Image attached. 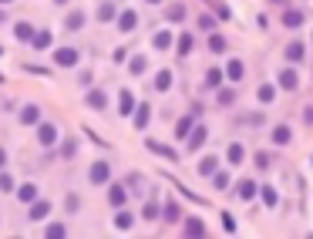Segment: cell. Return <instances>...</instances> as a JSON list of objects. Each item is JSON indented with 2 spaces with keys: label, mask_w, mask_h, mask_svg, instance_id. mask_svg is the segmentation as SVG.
<instances>
[{
  "label": "cell",
  "mask_w": 313,
  "mask_h": 239,
  "mask_svg": "<svg viewBox=\"0 0 313 239\" xmlns=\"http://www.w3.org/2000/svg\"><path fill=\"white\" fill-rule=\"evenodd\" d=\"M206 135H209V128H206V125H192V132L185 135V138H189V148L199 151L202 145H206Z\"/></svg>",
  "instance_id": "1"
},
{
  "label": "cell",
  "mask_w": 313,
  "mask_h": 239,
  "mask_svg": "<svg viewBox=\"0 0 313 239\" xmlns=\"http://www.w3.org/2000/svg\"><path fill=\"white\" fill-rule=\"evenodd\" d=\"M108 176H111L108 162H95V165H91V172H88V179H91L95 185H104V182H108Z\"/></svg>",
  "instance_id": "2"
},
{
  "label": "cell",
  "mask_w": 313,
  "mask_h": 239,
  "mask_svg": "<svg viewBox=\"0 0 313 239\" xmlns=\"http://www.w3.org/2000/svg\"><path fill=\"white\" fill-rule=\"evenodd\" d=\"M280 88H283V91H297V88H300L297 68H283V71H280Z\"/></svg>",
  "instance_id": "3"
},
{
  "label": "cell",
  "mask_w": 313,
  "mask_h": 239,
  "mask_svg": "<svg viewBox=\"0 0 313 239\" xmlns=\"http://www.w3.org/2000/svg\"><path fill=\"white\" fill-rule=\"evenodd\" d=\"M54 61L61 64V68H74V64H78V51H74V48H61L54 54Z\"/></svg>",
  "instance_id": "4"
},
{
  "label": "cell",
  "mask_w": 313,
  "mask_h": 239,
  "mask_svg": "<svg viewBox=\"0 0 313 239\" xmlns=\"http://www.w3.org/2000/svg\"><path fill=\"white\" fill-rule=\"evenodd\" d=\"M37 142L51 148V145L57 142V128H54V125H37Z\"/></svg>",
  "instance_id": "5"
},
{
  "label": "cell",
  "mask_w": 313,
  "mask_h": 239,
  "mask_svg": "<svg viewBox=\"0 0 313 239\" xmlns=\"http://www.w3.org/2000/svg\"><path fill=\"white\" fill-rule=\"evenodd\" d=\"M226 74H229V81H242V74H246V64H242L239 57H233V61L226 64Z\"/></svg>",
  "instance_id": "6"
},
{
  "label": "cell",
  "mask_w": 313,
  "mask_h": 239,
  "mask_svg": "<svg viewBox=\"0 0 313 239\" xmlns=\"http://www.w3.org/2000/svg\"><path fill=\"white\" fill-rule=\"evenodd\" d=\"M289 142H293L289 125H276V128H273V145H289Z\"/></svg>",
  "instance_id": "7"
},
{
  "label": "cell",
  "mask_w": 313,
  "mask_h": 239,
  "mask_svg": "<svg viewBox=\"0 0 313 239\" xmlns=\"http://www.w3.org/2000/svg\"><path fill=\"white\" fill-rule=\"evenodd\" d=\"M135 24H138V17H135V10H121V17H118V27L125 34L128 31H135Z\"/></svg>",
  "instance_id": "8"
},
{
  "label": "cell",
  "mask_w": 313,
  "mask_h": 239,
  "mask_svg": "<svg viewBox=\"0 0 313 239\" xmlns=\"http://www.w3.org/2000/svg\"><path fill=\"white\" fill-rule=\"evenodd\" d=\"M216 168H219V159H216V155H206V159H202L199 162V176H212V172H216Z\"/></svg>",
  "instance_id": "9"
},
{
  "label": "cell",
  "mask_w": 313,
  "mask_h": 239,
  "mask_svg": "<svg viewBox=\"0 0 313 239\" xmlns=\"http://www.w3.org/2000/svg\"><path fill=\"white\" fill-rule=\"evenodd\" d=\"M20 121H24V125H37L40 121V108L37 104H27L24 112H20Z\"/></svg>",
  "instance_id": "10"
},
{
  "label": "cell",
  "mask_w": 313,
  "mask_h": 239,
  "mask_svg": "<svg viewBox=\"0 0 313 239\" xmlns=\"http://www.w3.org/2000/svg\"><path fill=\"white\" fill-rule=\"evenodd\" d=\"M303 54H306V51H303V44H300V40L286 44V61H293V64H297V61H303Z\"/></svg>",
  "instance_id": "11"
},
{
  "label": "cell",
  "mask_w": 313,
  "mask_h": 239,
  "mask_svg": "<svg viewBox=\"0 0 313 239\" xmlns=\"http://www.w3.org/2000/svg\"><path fill=\"white\" fill-rule=\"evenodd\" d=\"M148 118H152V108H148V104H138L135 108V128H145Z\"/></svg>",
  "instance_id": "12"
},
{
  "label": "cell",
  "mask_w": 313,
  "mask_h": 239,
  "mask_svg": "<svg viewBox=\"0 0 313 239\" xmlns=\"http://www.w3.org/2000/svg\"><path fill=\"white\" fill-rule=\"evenodd\" d=\"M185 236H206L202 219H185Z\"/></svg>",
  "instance_id": "13"
},
{
  "label": "cell",
  "mask_w": 313,
  "mask_h": 239,
  "mask_svg": "<svg viewBox=\"0 0 313 239\" xmlns=\"http://www.w3.org/2000/svg\"><path fill=\"white\" fill-rule=\"evenodd\" d=\"M236 192H239V199H256V182H249V179H242V182H239V189H236Z\"/></svg>",
  "instance_id": "14"
},
{
  "label": "cell",
  "mask_w": 313,
  "mask_h": 239,
  "mask_svg": "<svg viewBox=\"0 0 313 239\" xmlns=\"http://www.w3.org/2000/svg\"><path fill=\"white\" fill-rule=\"evenodd\" d=\"M64 27H68V31H81V27H84V14H81V10H74V14H68Z\"/></svg>",
  "instance_id": "15"
},
{
  "label": "cell",
  "mask_w": 313,
  "mask_h": 239,
  "mask_svg": "<svg viewBox=\"0 0 313 239\" xmlns=\"http://www.w3.org/2000/svg\"><path fill=\"white\" fill-rule=\"evenodd\" d=\"M108 199H111L115 209H121L125 206V189H121V185H111V189H108Z\"/></svg>",
  "instance_id": "16"
},
{
  "label": "cell",
  "mask_w": 313,
  "mask_h": 239,
  "mask_svg": "<svg viewBox=\"0 0 313 239\" xmlns=\"http://www.w3.org/2000/svg\"><path fill=\"white\" fill-rule=\"evenodd\" d=\"M256 98H259V101H263V104H270V101H273V98H276V84H259Z\"/></svg>",
  "instance_id": "17"
},
{
  "label": "cell",
  "mask_w": 313,
  "mask_h": 239,
  "mask_svg": "<svg viewBox=\"0 0 313 239\" xmlns=\"http://www.w3.org/2000/svg\"><path fill=\"white\" fill-rule=\"evenodd\" d=\"M283 24L286 27H300L303 24V10H286V14H283Z\"/></svg>",
  "instance_id": "18"
},
{
  "label": "cell",
  "mask_w": 313,
  "mask_h": 239,
  "mask_svg": "<svg viewBox=\"0 0 313 239\" xmlns=\"http://www.w3.org/2000/svg\"><path fill=\"white\" fill-rule=\"evenodd\" d=\"M118 108H121V115H131V112H135V98H131V91H121Z\"/></svg>",
  "instance_id": "19"
},
{
  "label": "cell",
  "mask_w": 313,
  "mask_h": 239,
  "mask_svg": "<svg viewBox=\"0 0 313 239\" xmlns=\"http://www.w3.org/2000/svg\"><path fill=\"white\" fill-rule=\"evenodd\" d=\"M148 148H152V151H155V155H162V159H172V162H175V159H178V155H175V151H172V148H169V145H159V142H148Z\"/></svg>",
  "instance_id": "20"
},
{
  "label": "cell",
  "mask_w": 313,
  "mask_h": 239,
  "mask_svg": "<svg viewBox=\"0 0 313 239\" xmlns=\"http://www.w3.org/2000/svg\"><path fill=\"white\" fill-rule=\"evenodd\" d=\"M209 51H212V54H222L226 51V37L222 34H212V37H209Z\"/></svg>",
  "instance_id": "21"
},
{
  "label": "cell",
  "mask_w": 313,
  "mask_h": 239,
  "mask_svg": "<svg viewBox=\"0 0 313 239\" xmlns=\"http://www.w3.org/2000/svg\"><path fill=\"white\" fill-rule=\"evenodd\" d=\"M242 159H246V148H242L239 142H236V145H229V162H233V165H239Z\"/></svg>",
  "instance_id": "22"
},
{
  "label": "cell",
  "mask_w": 313,
  "mask_h": 239,
  "mask_svg": "<svg viewBox=\"0 0 313 239\" xmlns=\"http://www.w3.org/2000/svg\"><path fill=\"white\" fill-rule=\"evenodd\" d=\"M155 88H159V91H169V88H172V71H159V78H155Z\"/></svg>",
  "instance_id": "23"
},
{
  "label": "cell",
  "mask_w": 313,
  "mask_h": 239,
  "mask_svg": "<svg viewBox=\"0 0 313 239\" xmlns=\"http://www.w3.org/2000/svg\"><path fill=\"white\" fill-rule=\"evenodd\" d=\"M51 212V202H37V206H31V219L37 223V219H44V215Z\"/></svg>",
  "instance_id": "24"
},
{
  "label": "cell",
  "mask_w": 313,
  "mask_h": 239,
  "mask_svg": "<svg viewBox=\"0 0 313 239\" xmlns=\"http://www.w3.org/2000/svg\"><path fill=\"white\" fill-rule=\"evenodd\" d=\"M88 104H91V108H98V112H101L104 104H108V98H104V91H91V95H88Z\"/></svg>",
  "instance_id": "25"
},
{
  "label": "cell",
  "mask_w": 313,
  "mask_h": 239,
  "mask_svg": "<svg viewBox=\"0 0 313 239\" xmlns=\"http://www.w3.org/2000/svg\"><path fill=\"white\" fill-rule=\"evenodd\" d=\"M14 34H17V40H27V44H31L34 27H31V24H17V27H14Z\"/></svg>",
  "instance_id": "26"
},
{
  "label": "cell",
  "mask_w": 313,
  "mask_h": 239,
  "mask_svg": "<svg viewBox=\"0 0 313 239\" xmlns=\"http://www.w3.org/2000/svg\"><path fill=\"white\" fill-rule=\"evenodd\" d=\"M115 226H118V229H131V215L125 212V206L118 209V215H115Z\"/></svg>",
  "instance_id": "27"
},
{
  "label": "cell",
  "mask_w": 313,
  "mask_h": 239,
  "mask_svg": "<svg viewBox=\"0 0 313 239\" xmlns=\"http://www.w3.org/2000/svg\"><path fill=\"white\" fill-rule=\"evenodd\" d=\"M256 192L263 195L266 206H276V189H273V185H263V189H256Z\"/></svg>",
  "instance_id": "28"
},
{
  "label": "cell",
  "mask_w": 313,
  "mask_h": 239,
  "mask_svg": "<svg viewBox=\"0 0 313 239\" xmlns=\"http://www.w3.org/2000/svg\"><path fill=\"white\" fill-rule=\"evenodd\" d=\"M165 17H169L172 24H178V20L185 17V7H182V4H172V7H169V14H165Z\"/></svg>",
  "instance_id": "29"
},
{
  "label": "cell",
  "mask_w": 313,
  "mask_h": 239,
  "mask_svg": "<svg viewBox=\"0 0 313 239\" xmlns=\"http://www.w3.org/2000/svg\"><path fill=\"white\" fill-rule=\"evenodd\" d=\"M31 44H34V48H48V44H51V34H48V31H37V34L31 37Z\"/></svg>",
  "instance_id": "30"
},
{
  "label": "cell",
  "mask_w": 313,
  "mask_h": 239,
  "mask_svg": "<svg viewBox=\"0 0 313 239\" xmlns=\"http://www.w3.org/2000/svg\"><path fill=\"white\" fill-rule=\"evenodd\" d=\"M17 195H20V202H34V199H37V185H24Z\"/></svg>",
  "instance_id": "31"
},
{
  "label": "cell",
  "mask_w": 313,
  "mask_h": 239,
  "mask_svg": "<svg viewBox=\"0 0 313 239\" xmlns=\"http://www.w3.org/2000/svg\"><path fill=\"white\" fill-rule=\"evenodd\" d=\"M212 185H216V189H226V185H229V172H212Z\"/></svg>",
  "instance_id": "32"
},
{
  "label": "cell",
  "mask_w": 313,
  "mask_h": 239,
  "mask_svg": "<svg viewBox=\"0 0 313 239\" xmlns=\"http://www.w3.org/2000/svg\"><path fill=\"white\" fill-rule=\"evenodd\" d=\"M61 236H68V229L61 223H51L48 226V239H61Z\"/></svg>",
  "instance_id": "33"
},
{
  "label": "cell",
  "mask_w": 313,
  "mask_h": 239,
  "mask_svg": "<svg viewBox=\"0 0 313 239\" xmlns=\"http://www.w3.org/2000/svg\"><path fill=\"white\" fill-rule=\"evenodd\" d=\"M169 44H172V34H169V31L155 34V48H159V51H165V48H169Z\"/></svg>",
  "instance_id": "34"
},
{
  "label": "cell",
  "mask_w": 313,
  "mask_h": 239,
  "mask_svg": "<svg viewBox=\"0 0 313 239\" xmlns=\"http://www.w3.org/2000/svg\"><path fill=\"white\" fill-rule=\"evenodd\" d=\"M189 132H192V118H182V121L175 125V135H178V138H185Z\"/></svg>",
  "instance_id": "35"
},
{
  "label": "cell",
  "mask_w": 313,
  "mask_h": 239,
  "mask_svg": "<svg viewBox=\"0 0 313 239\" xmlns=\"http://www.w3.org/2000/svg\"><path fill=\"white\" fill-rule=\"evenodd\" d=\"M145 68H148V61H145V57H142V54H138V57H131V68H128V71H131V74H142V71H145Z\"/></svg>",
  "instance_id": "36"
},
{
  "label": "cell",
  "mask_w": 313,
  "mask_h": 239,
  "mask_svg": "<svg viewBox=\"0 0 313 239\" xmlns=\"http://www.w3.org/2000/svg\"><path fill=\"white\" fill-rule=\"evenodd\" d=\"M192 51V34H182L178 37V54H189Z\"/></svg>",
  "instance_id": "37"
},
{
  "label": "cell",
  "mask_w": 313,
  "mask_h": 239,
  "mask_svg": "<svg viewBox=\"0 0 313 239\" xmlns=\"http://www.w3.org/2000/svg\"><path fill=\"white\" fill-rule=\"evenodd\" d=\"M111 17H115L111 4H101V7H98V20H111Z\"/></svg>",
  "instance_id": "38"
},
{
  "label": "cell",
  "mask_w": 313,
  "mask_h": 239,
  "mask_svg": "<svg viewBox=\"0 0 313 239\" xmlns=\"http://www.w3.org/2000/svg\"><path fill=\"white\" fill-rule=\"evenodd\" d=\"M236 101V91L233 88H222V91H219V104H233Z\"/></svg>",
  "instance_id": "39"
},
{
  "label": "cell",
  "mask_w": 313,
  "mask_h": 239,
  "mask_svg": "<svg viewBox=\"0 0 313 239\" xmlns=\"http://www.w3.org/2000/svg\"><path fill=\"white\" fill-rule=\"evenodd\" d=\"M206 81L212 84V88H216V84H222V71H219V68H212V71L206 74Z\"/></svg>",
  "instance_id": "40"
},
{
  "label": "cell",
  "mask_w": 313,
  "mask_h": 239,
  "mask_svg": "<svg viewBox=\"0 0 313 239\" xmlns=\"http://www.w3.org/2000/svg\"><path fill=\"white\" fill-rule=\"evenodd\" d=\"M0 192H14V179L7 172H0Z\"/></svg>",
  "instance_id": "41"
},
{
  "label": "cell",
  "mask_w": 313,
  "mask_h": 239,
  "mask_svg": "<svg viewBox=\"0 0 313 239\" xmlns=\"http://www.w3.org/2000/svg\"><path fill=\"white\" fill-rule=\"evenodd\" d=\"M74 151H78V145H74V138H68V142L61 145V155H64V159H71Z\"/></svg>",
  "instance_id": "42"
},
{
  "label": "cell",
  "mask_w": 313,
  "mask_h": 239,
  "mask_svg": "<svg viewBox=\"0 0 313 239\" xmlns=\"http://www.w3.org/2000/svg\"><path fill=\"white\" fill-rule=\"evenodd\" d=\"M165 219H169V223H175V219H178V206H175V202L165 206Z\"/></svg>",
  "instance_id": "43"
},
{
  "label": "cell",
  "mask_w": 313,
  "mask_h": 239,
  "mask_svg": "<svg viewBox=\"0 0 313 239\" xmlns=\"http://www.w3.org/2000/svg\"><path fill=\"white\" fill-rule=\"evenodd\" d=\"M222 229H226V232H236V219H233L229 212H222Z\"/></svg>",
  "instance_id": "44"
},
{
  "label": "cell",
  "mask_w": 313,
  "mask_h": 239,
  "mask_svg": "<svg viewBox=\"0 0 313 239\" xmlns=\"http://www.w3.org/2000/svg\"><path fill=\"white\" fill-rule=\"evenodd\" d=\"M142 215H145V219H155V215H159V206H155V202H148V206L142 209Z\"/></svg>",
  "instance_id": "45"
},
{
  "label": "cell",
  "mask_w": 313,
  "mask_h": 239,
  "mask_svg": "<svg viewBox=\"0 0 313 239\" xmlns=\"http://www.w3.org/2000/svg\"><path fill=\"white\" fill-rule=\"evenodd\" d=\"M256 165H259V168L270 165V155H266V151H259V155H256Z\"/></svg>",
  "instance_id": "46"
},
{
  "label": "cell",
  "mask_w": 313,
  "mask_h": 239,
  "mask_svg": "<svg viewBox=\"0 0 313 239\" xmlns=\"http://www.w3.org/2000/svg\"><path fill=\"white\" fill-rule=\"evenodd\" d=\"M199 27L202 31H212V17H199Z\"/></svg>",
  "instance_id": "47"
},
{
  "label": "cell",
  "mask_w": 313,
  "mask_h": 239,
  "mask_svg": "<svg viewBox=\"0 0 313 239\" xmlns=\"http://www.w3.org/2000/svg\"><path fill=\"white\" fill-rule=\"evenodd\" d=\"M303 118H306V121H310V125H313V104H310V108H306V112H303Z\"/></svg>",
  "instance_id": "48"
},
{
  "label": "cell",
  "mask_w": 313,
  "mask_h": 239,
  "mask_svg": "<svg viewBox=\"0 0 313 239\" xmlns=\"http://www.w3.org/2000/svg\"><path fill=\"white\" fill-rule=\"evenodd\" d=\"M4 162H7V151H4V148H0V165H4Z\"/></svg>",
  "instance_id": "49"
},
{
  "label": "cell",
  "mask_w": 313,
  "mask_h": 239,
  "mask_svg": "<svg viewBox=\"0 0 313 239\" xmlns=\"http://www.w3.org/2000/svg\"><path fill=\"white\" fill-rule=\"evenodd\" d=\"M145 4H162V0H145Z\"/></svg>",
  "instance_id": "50"
},
{
  "label": "cell",
  "mask_w": 313,
  "mask_h": 239,
  "mask_svg": "<svg viewBox=\"0 0 313 239\" xmlns=\"http://www.w3.org/2000/svg\"><path fill=\"white\" fill-rule=\"evenodd\" d=\"M54 4H64V0H54Z\"/></svg>",
  "instance_id": "51"
},
{
  "label": "cell",
  "mask_w": 313,
  "mask_h": 239,
  "mask_svg": "<svg viewBox=\"0 0 313 239\" xmlns=\"http://www.w3.org/2000/svg\"><path fill=\"white\" fill-rule=\"evenodd\" d=\"M0 4H10V0H0Z\"/></svg>",
  "instance_id": "52"
}]
</instances>
